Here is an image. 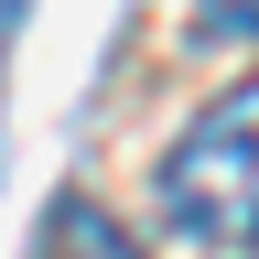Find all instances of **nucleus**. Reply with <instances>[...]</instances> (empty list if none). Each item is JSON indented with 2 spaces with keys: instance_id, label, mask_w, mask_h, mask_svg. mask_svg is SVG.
<instances>
[{
  "instance_id": "1",
  "label": "nucleus",
  "mask_w": 259,
  "mask_h": 259,
  "mask_svg": "<svg viewBox=\"0 0 259 259\" xmlns=\"http://www.w3.org/2000/svg\"><path fill=\"white\" fill-rule=\"evenodd\" d=\"M162 216L205 248H259V65L216 108L184 119V141L162 151Z\"/></svg>"
},
{
  "instance_id": "2",
  "label": "nucleus",
  "mask_w": 259,
  "mask_h": 259,
  "mask_svg": "<svg viewBox=\"0 0 259 259\" xmlns=\"http://www.w3.org/2000/svg\"><path fill=\"white\" fill-rule=\"evenodd\" d=\"M54 259H141V248H130V227L97 205V194H65L54 205Z\"/></svg>"
},
{
  "instance_id": "3",
  "label": "nucleus",
  "mask_w": 259,
  "mask_h": 259,
  "mask_svg": "<svg viewBox=\"0 0 259 259\" xmlns=\"http://www.w3.org/2000/svg\"><path fill=\"white\" fill-rule=\"evenodd\" d=\"M194 44H259V0H227V11L194 22Z\"/></svg>"
}]
</instances>
